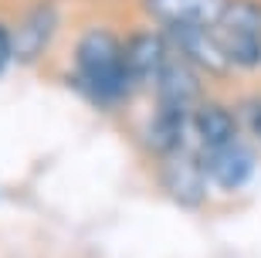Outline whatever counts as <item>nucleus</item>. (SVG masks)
<instances>
[{
	"label": "nucleus",
	"instance_id": "nucleus-1",
	"mask_svg": "<svg viewBox=\"0 0 261 258\" xmlns=\"http://www.w3.org/2000/svg\"><path fill=\"white\" fill-rule=\"evenodd\" d=\"M75 85L98 109H116L133 96L126 44L106 28L85 31L75 44Z\"/></svg>",
	"mask_w": 261,
	"mask_h": 258
},
{
	"label": "nucleus",
	"instance_id": "nucleus-2",
	"mask_svg": "<svg viewBox=\"0 0 261 258\" xmlns=\"http://www.w3.org/2000/svg\"><path fill=\"white\" fill-rule=\"evenodd\" d=\"M211 31L231 68H244V72L261 68V4L258 0H227Z\"/></svg>",
	"mask_w": 261,
	"mask_h": 258
},
{
	"label": "nucleus",
	"instance_id": "nucleus-3",
	"mask_svg": "<svg viewBox=\"0 0 261 258\" xmlns=\"http://www.w3.org/2000/svg\"><path fill=\"white\" fill-rule=\"evenodd\" d=\"M163 38L170 44V51H176L184 61H190L197 72H207V75H227L231 72V65H227V58H224L211 28L173 24V28H163Z\"/></svg>",
	"mask_w": 261,
	"mask_h": 258
},
{
	"label": "nucleus",
	"instance_id": "nucleus-4",
	"mask_svg": "<svg viewBox=\"0 0 261 258\" xmlns=\"http://www.w3.org/2000/svg\"><path fill=\"white\" fill-rule=\"evenodd\" d=\"M156 109H170V112H187L194 115V109L200 105V78L197 68L190 61L170 51L163 72L156 78Z\"/></svg>",
	"mask_w": 261,
	"mask_h": 258
},
{
	"label": "nucleus",
	"instance_id": "nucleus-5",
	"mask_svg": "<svg viewBox=\"0 0 261 258\" xmlns=\"http://www.w3.org/2000/svg\"><path fill=\"white\" fill-rule=\"evenodd\" d=\"M163 187L176 204L184 207H200L207 197V173L200 163V150H180V153L163 156Z\"/></svg>",
	"mask_w": 261,
	"mask_h": 258
},
{
	"label": "nucleus",
	"instance_id": "nucleus-6",
	"mask_svg": "<svg viewBox=\"0 0 261 258\" xmlns=\"http://www.w3.org/2000/svg\"><path fill=\"white\" fill-rule=\"evenodd\" d=\"M200 163L207 180L224 187V191H238L254 177V150L241 139H234L227 146H217V150H200Z\"/></svg>",
	"mask_w": 261,
	"mask_h": 258
},
{
	"label": "nucleus",
	"instance_id": "nucleus-7",
	"mask_svg": "<svg viewBox=\"0 0 261 258\" xmlns=\"http://www.w3.org/2000/svg\"><path fill=\"white\" fill-rule=\"evenodd\" d=\"M55 31H58V7L48 4V0L34 4V7L24 14L20 28L14 31V58H17V61H34V58H41V51L48 48L51 38H55Z\"/></svg>",
	"mask_w": 261,
	"mask_h": 258
},
{
	"label": "nucleus",
	"instance_id": "nucleus-8",
	"mask_svg": "<svg viewBox=\"0 0 261 258\" xmlns=\"http://www.w3.org/2000/svg\"><path fill=\"white\" fill-rule=\"evenodd\" d=\"M166 58H170V44H166L163 34L139 31V34H133L126 41V65H129V75H133V85H139V88L156 85Z\"/></svg>",
	"mask_w": 261,
	"mask_h": 258
},
{
	"label": "nucleus",
	"instance_id": "nucleus-9",
	"mask_svg": "<svg viewBox=\"0 0 261 258\" xmlns=\"http://www.w3.org/2000/svg\"><path fill=\"white\" fill-rule=\"evenodd\" d=\"M227 0H146V10L153 14L163 28L173 24H197V28H214Z\"/></svg>",
	"mask_w": 261,
	"mask_h": 258
},
{
	"label": "nucleus",
	"instance_id": "nucleus-10",
	"mask_svg": "<svg viewBox=\"0 0 261 258\" xmlns=\"http://www.w3.org/2000/svg\"><path fill=\"white\" fill-rule=\"evenodd\" d=\"M194 139L197 150H217V146L234 143V139H241L238 119L217 102H200L194 109Z\"/></svg>",
	"mask_w": 261,
	"mask_h": 258
},
{
	"label": "nucleus",
	"instance_id": "nucleus-11",
	"mask_svg": "<svg viewBox=\"0 0 261 258\" xmlns=\"http://www.w3.org/2000/svg\"><path fill=\"white\" fill-rule=\"evenodd\" d=\"M241 119H244V126L251 129V136H258V139H261V96H254V99L244 102Z\"/></svg>",
	"mask_w": 261,
	"mask_h": 258
},
{
	"label": "nucleus",
	"instance_id": "nucleus-12",
	"mask_svg": "<svg viewBox=\"0 0 261 258\" xmlns=\"http://www.w3.org/2000/svg\"><path fill=\"white\" fill-rule=\"evenodd\" d=\"M10 58H14V34H10V31L0 24V72L7 68Z\"/></svg>",
	"mask_w": 261,
	"mask_h": 258
}]
</instances>
